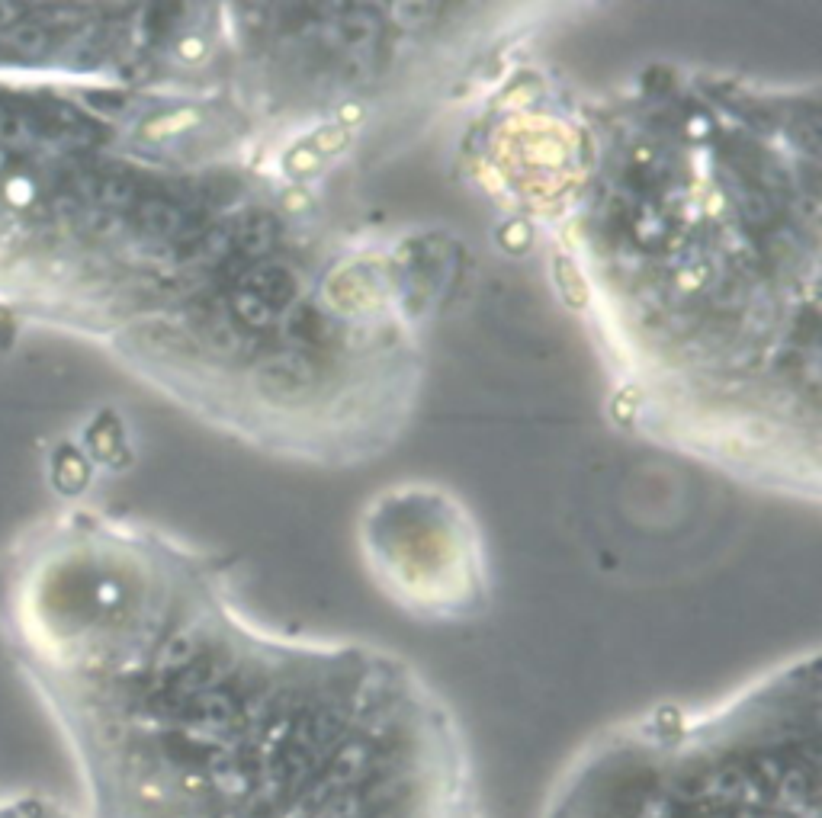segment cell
<instances>
[{
	"label": "cell",
	"mask_w": 822,
	"mask_h": 818,
	"mask_svg": "<svg viewBox=\"0 0 822 818\" xmlns=\"http://www.w3.org/2000/svg\"><path fill=\"white\" fill-rule=\"evenodd\" d=\"M514 199L652 437L816 491V90L646 71L559 106Z\"/></svg>",
	"instance_id": "cell-1"
},
{
	"label": "cell",
	"mask_w": 822,
	"mask_h": 818,
	"mask_svg": "<svg viewBox=\"0 0 822 818\" xmlns=\"http://www.w3.org/2000/svg\"><path fill=\"white\" fill-rule=\"evenodd\" d=\"M142 562L55 665L84 818H485L411 661L264 626L206 555Z\"/></svg>",
	"instance_id": "cell-2"
},
{
	"label": "cell",
	"mask_w": 822,
	"mask_h": 818,
	"mask_svg": "<svg viewBox=\"0 0 822 818\" xmlns=\"http://www.w3.org/2000/svg\"><path fill=\"white\" fill-rule=\"evenodd\" d=\"M540 818H822L816 648L720 703L607 725L559 770Z\"/></svg>",
	"instance_id": "cell-3"
},
{
	"label": "cell",
	"mask_w": 822,
	"mask_h": 818,
	"mask_svg": "<svg viewBox=\"0 0 822 818\" xmlns=\"http://www.w3.org/2000/svg\"><path fill=\"white\" fill-rule=\"evenodd\" d=\"M0 818H84V812H74L49 796H7L0 799Z\"/></svg>",
	"instance_id": "cell-4"
}]
</instances>
